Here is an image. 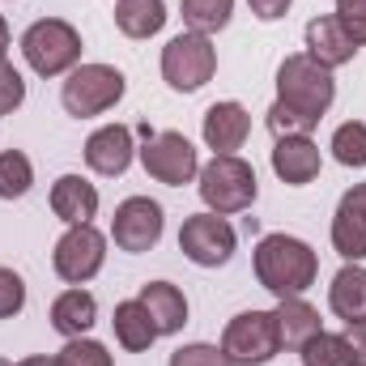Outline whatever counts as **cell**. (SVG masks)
<instances>
[{
    "mask_svg": "<svg viewBox=\"0 0 366 366\" xmlns=\"http://www.w3.org/2000/svg\"><path fill=\"white\" fill-rule=\"evenodd\" d=\"M252 264H256V281L273 298H298L320 277V256L311 252V243H302L294 234H264L256 243Z\"/></svg>",
    "mask_w": 366,
    "mask_h": 366,
    "instance_id": "1",
    "label": "cell"
},
{
    "mask_svg": "<svg viewBox=\"0 0 366 366\" xmlns=\"http://www.w3.org/2000/svg\"><path fill=\"white\" fill-rule=\"evenodd\" d=\"M277 102L294 115H302L311 128L328 115V107L337 102V81H332V69L315 64L307 51L298 56H285L281 69H277Z\"/></svg>",
    "mask_w": 366,
    "mask_h": 366,
    "instance_id": "2",
    "label": "cell"
},
{
    "mask_svg": "<svg viewBox=\"0 0 366 366\" xmlns=\"http://www.w3.org/2000/svg\"><path fill=\"white\" fill-rule=\"evenodd\" d=\"M196 187H200V200L209 204V213H243L256 204V171L252 162H243L239 154H213V162L200 167L196 175Z\"/></svg>",
    "mask_w": 366,
    "mask_h": 366,
    "instance_id": "3",
    "label": "cell"
},
{
    "mask_svg": "<svg viewBox=\"0 0 366 366\" xmlns=\"http://www.w3.org/2000/svg\"><path fill=\"white\" fill-rule=\"evenodd\" d=\"M21 56L39 77H64L81 64V34L64 17H39L21 34Z\"/></svg>",
    "mask_w": 366,
    "mask_h": 366,
    "instance_id": "4",
    "label": "cell"
},
{
    "mask_svg": "<svg viewBox=\"0 0 366 366\" xmlns=\"http://www.w3.org/2000/svg\"><path fill=\"white\" fill-rule=\"evenodd\" d=\"M213 73H217V47L209 34L183 30L162 47V81L175 94H196L213 81Z\"/></svg>",
    "mask_w": 366,
    "mask_h": 366,
    "instance_id": "5",
    "label": "cell"
},
{
    "mask_svg": "<svg viewBox=\"0 0 366 366\" xmlns=\"http://www.w3.org/2000/svg\"><path fill=\"white\" fill-rule=\"evenodd\" d=\"M124 90H128V81L115 64H77L60 86V102H64L69 115L94 119V115L111 111L124 98Z\"/></svg>",
    "mask_w": 366,
    "mask_h": 366,
    "instance_id": "6",
    "label": "cell"
},
{
    "mask_svg": "<svg viewBox=\"0 0 366 366\" xmlns=\"http://www.w3.org/2000/svg\"><path fill=\"white\" fill-rule=\"evenodd\" d=\"M222 354L230 366H269L281 354L273 311H239L222 332Z\"/></svg>",
    "mask_w": 366,
    "mask_h": 366,
    "instance_id": "7",
    "label": "cell"
},
{
    "mask_svg": "<svg viewBox=\"0 0 366 366\" xmlns=\"http://www.w3.org/2000/svg\"><path fill=\"white\" fill-rule=\"evenodd\" d=\"M107 264V234L94 226V222H81V226H69L60 239H56V252H51V269L60 281L69 285H86L102 273Z\"/></svg>",
    "mask_w": 366,
    "mask_h": 366,
    "instance_id": "8",
    "label": "cell"
},
{
    "mask_svg": "<svg viewBox=\"0 0 366 366\" xmlns=\"http://www.w3.org/2000/svg\"><path fill=\"white\" fill-rule=\"evenodd\" d=\"M234 243H239V234H234V226L222 213H192V217H183V226H179V252L196 269L230 264Z\"/></svg>",
    "mask_w": 366,
    "mask_h": 366,
    "instance_id": "9",
    "label": "cell"
},
{
    "mask_svg": "<svg viewBox=\"0 0 366 366\" xmlns=\"http://www.w3.org/2000/svg\"><path fill=\"white\" fill-rule=\"evenodd\" d=\"M162 230H167V213L158 200L149 196H128L115 204V217H111V239L119 252H154L162 243Z\"/></svg>",
    "mask_w": 366,
    "mask_h": 366,
    "instance_id": "10",
    "label": "cell"
},
{
    "mask_svg": "<svg viewBox=\"0 0 366 366\" xmlns=\"http://www.w3.org/2000/svg\"><path fill=\"white\" fill-rule=\"evenodd\" d=\"M137 154H141L145 175L167 183V187H183L200 175V154L183 132H154Z\"/></svg>",
    "mask_w": 366,
    "mask_h": 366,
    "instance_id": "11",
    "label": "cell"
},
{
    "mask_svg": "<svg viewBox=\"0 0 366 366\" xmlns=\"http://www.w3.org/2000/svg\"><path fill=\"white\" fill-rule=\"evenodd\" d=\"M332 247L350 264L366 260V183H354L341 196V204L332 213Z\"/></svg>",
    "mask_w": 366,
    "mask_h": 366,
    "instance_id": "12",
    "label": "cell"
},
{
    "mask_svg": "<svg viewBox=\"0 0 366 366\" xmlns=\"http://www.w3.org/2000/svg\"><path fill=\"white\" fill-rule=\"evenodd\" d=\"M200 137H204V145H209L213 154H234V149H243V141L252 137V115H247V107L234 102V98L213 102V107L204 111V119H200Z\"/></svg>",
    "mask_w": 366,
    "mask_h": 366,
    "instance_id": "13",
    "label": "cell"
},
{
    "mask_svg": "<svg viewBox=\"0 0 366 366\" xmlns=\"http://www.w3.org/2000/svg\"><path fill=\"white\" fill-rule=\"evenodd\" d=\"M132 158H137V145H132L128 124H107V128L90 132V141H86V167L94 175L115 179V175H124L132 167Z\"/></svg>",
    "mask_w": 366,
    "mask_h": 366,
    "instance_id": "14",
    "label": "cell"
},
{
    "mask_svg": "<svg viewBox=\"0 0 366 366\" xmlns=\"http://www.w3.org/2000/svg\"><path fill=\"white\" fill-rule=\"evenodd\" d=\"M320 145L311 137H281L273 145V175L290 187H307V183L320 179Z\"/></svg>",
    "mask_w": 366,
    "mask_h": 366,
    "instance_id": "15",
    "label": "cell"
},
{
    "mask_svg": "<svg viewBox=\"0 0 366 366\" xmlns=\"http://www.w3.org/2000/svg\"><path fill=\"white\" fill-rule=\"evenodd\" d=\"M302 39H307V56L315 64H324V69H341V64H350L358 56V43L337 26V17H311Z\"/></svg>",
    "mask_w": 366,
    "mask_h": 366,
    "instance_id": "16",
    "label": "cell"
},
{
    "mask_svg": "<svg viewBox=\"0 0 366 366\" xmlns=\"http://www.w3.org/2000/svg\"><path fill=\"white\" fill-rule=\"evenodd\" d=\"M137 298L149 311L158 337H175L183 324H187V294H183L175 281H145Z\"/></svg>",
    "mask_w": 366,
    "mask_h": 366,
    "instance_id": "17",
    "label": "cell"
},
{
    "mask_svg": "<svg viewBox=\"0 0 366 366\" xmlns=\"http://www.w3.org/2000/svg\"><path fill=\"white\" fill-rule=\"evenodd\" d=\"M51 213L64 226H81L98 217V187L81 175H60L51 183Z\"/></svg>",
    "mask_w": 366,
    "mask_h": 366,
    "instance_id": "18",
    "label": "cell"
},
{
    "mask_svg": "<svg viewBox=\"0 0 366 366\" xmlns=\"http://www.w3.org/2000/svg\"><path fill=\"white\" fill-rule=\"evenodd\" d=\"M273 320H277V337H281V350H302L315 332H324L320 324V311L298 294V298H277L273 307Z\"/></svg>",
    "mask_w": 366,
    "mask_h": 366,
    "instance_id": "19",
    "label": "cell"
},
{
    "mask_svg": "<svg viewBox=\"0 0 366 366\" xmlns=\"http://www.w3.org/2000/svg\"><path fill=\"white\" fill-rule=\"evenodd\" d=\"M94 320H98V298H94L90 290H81V285L64 290V294L51 302V328H56L64 341L86 337L94 328Z\"/></svg>",
    "mask_w": 366,
    "mask_h": 366,
    "instance_id": "20",
    "label": "cell"
},
{
    "mask_svg": "<svg viewBox=\"0 0 366 366\" xmlns=\"http://www.w3.org/2000/svg\"><path fill=\"white\" fill-rule=\"evenodd\" d=\"M111 328H115V341H119L128 354H145V350L158 341V328H154L149 311L141 307V298H124V302H115V320H111Z\"/></svg>",
    "mask_w": 366,
    "mask_h": 366,
    "instance_id": "21",
    "label": "cell"
},
{
    "mask_svg": "<svg viewBox=\"0 0 366 366\" xmlns=\"http://www.w3.org/2000/svg\"><path fill=\"white\" fill-rule=\"evenodd\" d=\"M328 307H332V315L345 320V324L366 320V269L362 264H345L341 273L332 277V285H328Z\"/></svg>",
    "mask_w": 366,
    "mask_h": 366,
    "instance_id": "22",
    "label": "cell"
},
{
    "mask_svg": "<svg viewBox=\"0 0 366 366\" xmlns=\"http://www.w3.org/2000/svg\"><path fill=\"white\" fill-rule=\"evenodd\" d=\"M115 26L128 39H149L167 26V4L162 0H119L115 4Z\"/></svg>",
    "mask_w": 366,
    "mask_h": 366,
    "instance_id": "23",
    "label": "cell"
},
{
    "mask_svg": "<svg viewBox=\"0 0 366 366\" xmlns=\"http://www.w3.org/2000/svg\"><path fill=\"white\" fill-rule=\"evenodd\" d=\"M183 26L196 30V34H217L230 26V13H234V0H179Z\"/></svg>",
    "mask_w": 366,
    "mask_h": 366,
    "instance_id": "24",
    "label": "cell"
},
{
    "mask_svg": "<svg viewBox=\"0 0 366 366\" xmlns=\"http://www.w3.org/2000/svg\"><path fill=\"white\" fill-rule=\"evenodd\" d=\"M302 366H354V354L345 345V337L337 332H315L302 350H298Z\"/></svg>",
    "mask_w": 366,
    "mask_h": 366,
    "instance_id": "25",
    "label": "cell"
},
{
    "mask_svg": "<svg viewBox=\"0 0 366 366\" xmlns=\"http://www.w3.org/2000/svg\"><path fill=\"white\" fill-rule=\"evenodd\" d=\"M34 183V167L21 149H4L0 154V200H21Z\"/></svg>",
    "mask_w": 366,
    "mask_h": 366,
    "instance_id": "26",
    "label": "cell"
},
{
    "mask_svg": "<svg viewBox=\"0 0 366 366\" xmlns=\"http://www.w3.org/2000/svg\"><path fill=\"white\" fill-rule=\"evenodd\" d=\"M332 158L341 162V167H354V171H362L366 167V124L362 119H350V124H341L337 132H332Z\"/></svg>",
    "mask_w": 366,
    "mask_h": 366,
    "instance_id": "27",
    "label": "cell"
},
{
    "mask_svg": "<svg viewBox=\"0 0 366 366\" xmlns=\"http://www.w3.org/2000/svg\"><path fill=\"white\" fill-rule=\"evenodd\" d=\"M56 362L60 366H111V354H107V345H98L90 337H73V341H64Z\"/></svg>",
    "mask_w": 366,
    "mask_h": 366,
    "instance_id": "28",
    "label": "cell"
},
{
    "mask_svg": "<svg viewBox=\"0 0 366 366\" xmlns=\"http://www.w3.org/2000/svg\"><path fill=\"white\" fill-rule=\"evenodd\" d=\"M167 366H230V358L222 354V345H209V341H192V345H179L171 354Z\"/></svg>",
    "mask_w": 366,
    "mask_h": 366,
    "instance_id": "29",
    "label": "cell"
},
{
    "mask_svg": "<svg viewBox=\"0 0 366 366\" xmlns=\"http://www.w3.org/2000/svg\"><path fill=\"white\" fill-rule=\"evenodd\" d=\"M21 102H26V81H21V73L9 64V56H0V119L13 115Z\"/></svg>",
    "mask_w": 366,
    "mask_h": 366,
    "instance_id": "30",
    "label": "cell"
},
{
    "mask_svg": "<svg viewBox=\"0 0 366 366\" xmlns=\"http://www.w3.org/2000/svg\"><path fill=\"white\" fill-rule=\"evenodd\" d=\"M21 307H26V281H21V273L0 264V320L21 315Z\"/></svg>",
    "mask_w": 366,
    "mask_h": 366,
    "instance_id": "31",
    "label": "cell"
},
{
    "mask_svg": "<svg viewBox=\"0 0 366 366\" xmlns=\"http://www.w3.org/2000/svg\"><path fill=\"white\" fill-rule=\"evenodd\" d=\"M337 26L358 43V47H366V0H337Z\"/></svg>",
    "mask_w": 366,
    "mask_h": 366,
    "instance_id": "32",
    "label": "cell"
},
{
    "mask_svg": "<svg viewBox=\"0 0 366 366\" xmlns=\"http://www.w3.org/2000/svg\"><path fill=\"white\" fill-rule=\"evenodd\" d=\"M264 124H269V132H273L277 141L281 137H311V124L302 119V115H294V111H285L281 102L269 107V115H264Z\"/></svg>",
    "mask_w": 366,
    "mask_h": 366,
    "instance_id": "33",
    "label": "cell"
},
{
    "mask_svg": "<svg viewBox=\"0 0 366 366\" xmlns=\"http://www.w3.org/2000/svg\"><path fill=\"white\" fill-rule=\"evenodd\" d=\"M345 345H350V354H354V366H366V320L358 324H345Z\"/></svg>",
    "mask_w": 366,
    "mask_h": 366,
    "instance_id": "34",
    "label": "cell"
},
{
    "mask_svg": "<svg viewBox=\"0 0 366 366\" xmlns=\"http://www.w3.org/2000/svg\"><path fill=\"white\" fill-rule=\"evenodd\" d=\"M247 4H252V13H256L260 21H281L294 0H247Z\"/></svg>",
    "mask_w": 366,
    "mask_h": 366,
    "instance_id": "35",
    "label": "cell"
},
{
    "mask_svg": "<svg viewBox=\"0 0 366 366\" xmlns=\"http://www.w3.org/2000/svg\"><path fill=\"white\" fill-rule=\"evenodd\" d=\"M17 366H60L56 358H47V354H34V358H21Z\"/></svg>",
    "mask_w": 366,
    "mask_h": 366,
    "instance_id": "36",
    "label": "cell"
},
{
    "mask_svg": "<svg viewBox=\"0 0 366 366\" xmlns=\"http://www.w3.org/2000/svg\"><path fill=\"white\" fill-rule=\"evenodd\" d=\"M4 47H9V21L0 17V56H4Z\"/></svg>",
    "mask_w": 366,
    "mask_h": 366,
    "instance_id": "37",
    "label": "cell"
},
{
    "mask_svg": "<svg viewBox=\"0 0 366 366\" xmlns=\"http://www.w3.org/2000/svg\"><path fill=\"white\" fill-rule=\"evenodd\" d=\"M0 366H13V362H4V358H0Z\"/></svg>",
    "mask_w": 366,
    "mask_h": 366,
    "instance_id": "38",
    "label": "cell"
}]
</instances>
